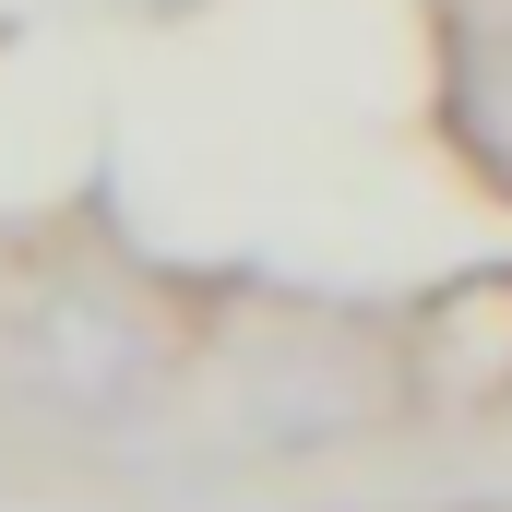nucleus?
Returning a JSON list of instances; mask_svg holds the SVG:
<instances>
[{
	"instance_id": "nucleus-1",
	"label": "nucleus",
	"mask_w": 512,
	"mask_h": 512,
	"mask_svg": "<svg viewBox=\"0 0 512 512\" xmlns=\"http://www.w3.org/2000/svg\"><path fill=\"white\" fill-rule=\"evenodd\" d=\"M24 382L48 393V405H72V417H131L143 382H155V346H143V322H131L120 298L48 286L24 310Z\"/></svg>"
}]
</instances>
